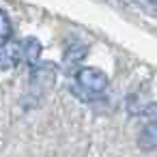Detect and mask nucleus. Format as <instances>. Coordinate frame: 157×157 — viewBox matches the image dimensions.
<instances>
[{
  "label": "nucleus",
  "instance_id": "nucleus-1",
  "mask_svg": "<svg viewBox=\"0 0 157 157\" xmlns=\"http://www.w3.org/2000/svg\"><path fill=\"white\" fill-rule=\"evenodd\" d=\"M75 84L80 90L86 93V97L103 95L108 90V75L97 67H82L75 73Z\"/></svg>",
  "mask_w": 157,
  "mask_h": 157
},
{
  "label": "nucleus",
  "instance_id": "nucleus-2",
  "mask_svg": "<svg viewBox=\"0 0 157 157\" xmlns=\"http://www.w3.org/2000/svg\"><path fill=\"white\" fill-rule=\"evenodd\" d=\"M22 63V45L13 43L11 39L0 45V69H13L15 65Z\"/></svg>",
  "mask_w": 157,
  "mask_h": 157
},
{
  "label": "nucleus",
  "instance_id": "nucleus-3",
  "mask_svg": "<svg viewBox=\"0 0 157 157\" xmlns=\"http://www.w3.org/2000/svg\"><path fill=\"white\" fill-rule=\"evenodd\" d=\"M22 60L26 63V65H35V63H39L41 60V52H43V45L39 43V39H35V37H28V39H24L22 43Z\"/></svg>",
  "mask_w": 157,
  "mask_h": 157
},
{
  "label": "nucleus",
  "instance_id": "nucleus-4",
  "mask_svg": "<svg viewBox=\"0 0 157 157\" xmlns=\"http://www.w3.org/2000/svg\"><path fill=\"white\" fill-rule=\"evenodd\" d=\"M11 37H13V28H11L9 15H7L2 9H0V45H5Z\"/></svg>",
  "mask_w": 157,
  "mask_h": 157
},
{
  "label": "nucleus",
  "instance_id": "nucleus-5",
  "mask_svg": "<svg viewBox=\"0 0 157 157\" xmlns=\"http://www.w3.org/2000/svg\"><path fill=\"white\" fill-rule=\"evenodd\" d=\"M86 56V45H75L65 52V65H75Z\"/></svg>",
  "mask_w": 157,
  "mask_h": 157
},
{
  "label": "nucleus",
  "instance_id": "nucleus-6",
  "mask_svg": "<svg viewBox=\"0 0 157 157\" xmlns=\"http://www.w3.org/2000/svg\"><path fill=\"white\" fill-rule=\"evenodd\" d=\"M155 142H157V131H155V125L151 123V125H146V129L142 131L140 144H144V146H148V148H155Z\"/></svg>",
  "mask_w": 157,
  "mask_h": 157
}]
</instances>
